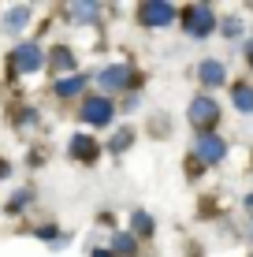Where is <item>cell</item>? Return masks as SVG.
<instances>
[{"instance_id": "cell-1", "label": "cell", "mask_w": 253, "mask_h": 257, "mask_svg": "<svg viewBox=\"0 0 253 257\" xmlns=\"http://www.w3.org/2000/svg\"><path fill=\"white\" fill-rule=\"evenodd\" d=\"M212 8H205V4H190L186 12H182V30L190 34V38H208L212 34Z\"/></svg>"}, {"instance_id": "cell-2", "label": "cell", "mask_w": 253, "mask_h": 257, "mask_svg": "<svg viewBox=\"0 0 253 257\" xmlns=\"http://www.w3.org/2000/svg\"><path fill=\"white\" fill-rule=\"evenodd\" d=\"M186 116H190V123H194L201 135H208V127H216V119H220V104H216L212 97H194Z\"/></svg>"}, {"instance_id": "cell-3", "label": "cell", "mask_w": 253, "mask_h": 257, "mask_svg": "<svg viewBox=\"0 0 253 257\" xmlns=\"http://www.w3.org/2000/svg\"><path fill=\"white\" fill-rule=\"evenodd\" d=\"M112 116H116V108H112L108 97H90V101H86V108H82V119L93 123V127H108Z\"/></svg>"}, {"instance_id": "cell-4", "label": "cell", "mask_w": 253, "mask_h": 257, "mask_svg": "<svg viewBox=\"0 0 253 257\" xmlns=\"http://www.w3.org/2000/svg\"><path fill=\"white\" fill-rule=\"evenodd\" d=\"M197 157H201L205 164H220L223 157H227V142L220 135H201L197 138Z\"/></svg>"}, {"instance_id": "cell-5", "label": "cell", "mask_w": 253, "mask_h": 257, "mask_svg": "<svg viewBox=\"0 0 253 257\" xmlns=\"http://www.w3.org/2000/svg\"><path fill=\"white\" fill-rule=\"evenodd\" d=\"M12 64H15V71H41L45 67V52H41L38 45H19L15 49V56H12Z\"/></svg>"}, {"instance_id": "cell-6", "label": "cell", "mask_w": 253, "mask_h": 257, "mask_svg": "<svg viewBox=\"0 0 253 257\" xmlns=\"http://www.w3.org/2000/svg\"><path fill=\"white\" fill-rule=\"evenodd\" d=\"M175 19V8L164 4V0H156V4H142V23L145 26H168Z\"/></svg>"}, {"instance_id": "cell-7", "label": "cell", "mask_w": 253, "mask_h": 257, "mask_svg": "<svg viewBox=\"0 0 253 257\" xmlns=\"http://www.w3.org/2000/svg\"><path fill=\"white\" fill-rule=\"evenodd\" d=\"M67 153H71L75 161H86V164H93V161H97V153H101V149H97V142H93L90 135H75V138H71V146H67Z\"/></svg>"}, {"instance_id": "cell-8", "label": "cell", "mask_w": 253, "mask_h": 257, "mask_svg": "<svg viewBox=\"0 0 253 257\" xmlns=\"http://www.w3.org/2000/svg\"><path fill=\"white\" fill-rule=\"evenodd\" d=\"M97 82L104 86V90H123V86L130 82V71L123 64H116V67H104L101 75H97Z\"/></svg>"}, {"instance_id": "cell-9", "label": "cell", "mask_w": 253, "mask_h": 257, "mask_svg": "<svg viewBox=\"0 0 253 257\" xmlns=\"http://www.w3.org/2000/svg\"><path fill=\"white\" fill-rule=\"evenodd\" d=\"M223 75H227V71H223L220 60H205V64L197 67V78H201L205 86H220V82H223Z\"/></svg>"}, {"instance_id": "cell-10", "label": "cell", "mask_w": 253, "mask_h": 257, "mask_svg": "<svg viewBox=\"0 0 253 257\" xmlns=\"http://www.w3.org/2000/svg\"><path fill=\"white\" fill-rule=\"evenodd\" d=\"M82 90H86V78L82 75H67V78H60V82H56V93L60 97H78Z\"/></svg>"}, {"instance_id": "cell-11", "label": "cell", "mask_w": 253, "mask_h": 257, "mask_svg": "<svg viewBox=\"0 0 253 257\" xmlns=\"http://www.w3.org/2000/svg\"><path fill=\"white\" fill-rule=\"evenodd\" d=\"M231 97H234V104H238V112H253V86H234L231 90Z\"/></svg>"}, {"instance_id": "cell-12", "label": "cell", "mask_w": 253, "mask_h": 257, "mask_svg": "<svg viewBox=\"0 0 253 257\" xmlns=\"http://www.w3.org/2000/svg\"><path fill=\"white\" fill-rule=\"evenodd\" d=\"M67 15H71V23H90L97 15V4H67Z\"/></svg>"}, {"instance_id": "cell-13", "label": "cell", "mask_w": 253, "mask_h": 257, "mask_svg": "<svg viewBox=\"0 0 253 257\" xmlns=\"http://www.w3.org/2000/svg\"><path fill=\"white\" fill-rule=\"evenodd\" d=\"M116 257H134L138 253V242L130 235H116V250H112Z\"/></svg>"}, {"instance_id": "cell-14", "label": "cell", "mask_w": 253, "mask_h": 257, "mask_svg": "<svg viewBox=\"0 0 253 257\" xmlns=\"http://www.w3.org/2000/svg\"><path fill=\"white\" fill-rule=\"evenodd\" d=\"M130 224H134V231H138V235H153V216H149V212L138 209L134 216H130Z\"/></svg>"}, {"instance_id": "cell-15", "label": "cell", "mask_w": 253, "mask_h": 257, "mask_svg": "<svg viewBox=\"0 0 253 257\" xmlns=\"http://www.w3.org/2000/svg\"><path fill=\"white\" fill-rule=\"evenodd\" d=\"M26 19H30V8H12L8 12V30H23Z\"/></svg>"}, {"instance_id": "cell-16", "label": "cell", "mask_w": 253, "mask_h": 257, "mask_svg": "<svg viewBox=\"0 0 253 257\" xmlns=\"http://www.w3.org/2000/svg\"><path fill=\"white\" fill-rule=\"evenodd\" d=\"M52 67H56V71H71L75 67V56L67 49H56V52H52Z\"/></svg>"}, {"instance_id": "cell-17", "label": "cell", "mask_w": 253, "mask_h": 257, "mask_svg": "<svg viewBox=\"0 0 253 257\" xmlns=\"http://www.w3.org/2000/svg\"><path fill=\"white\" fill-rule=\"evenodd\" d=\"M130 138H134L130 131H123V135H116V142H112V149H116V153H119V149H127V146H130Z\"/></svg>"}, {"instance_id": "cell-18", "label": "cell", "mask_w": 253, "mask_h": 257, "mask_svg": "<svg viewBox=\"0 0 253 257\" xmlns=\"http://www.w3.org/2000/svg\"><path fill=\"white\" fill-rule=\"evenodd\" d=\"M238 30H242L238 19H227V23H223V34H227V38H238Z\"/></svg>"}, {"instance_id": "cell-19", "label": "cell", "mask_w": 253, "mask_h": 257, "mask_svg": "<svg viewBox=\"0 0 253 257\" xmlns=\"http://www.w3.org/2000/svg\"><path fill=\"white\" fill-rule=\"evenodd\" d=\"M26 201H30V194H26V190H23V194H15V201H12V212H15V209H23Z\"/></svg>"}, {"instance_id": "cell-20", "label": "cell", "mask_w": 253, "mask_h": 257, "mask_svg": "<svg viewBox=\"0 0 253 257\" xmlns=\"http://www.w3.org/2000/svg\"><path fill=\"white\" fill-rule=\"evenodd\" d=\"M90 257H116V253H112V250H93Z\"/></svg>"}, {"instance_id": "cell-21", "label": "cell", "mask_w": 253, "mask_h": 257, "mask_svg": "<svg viewBox=\"0 0 253 257\" xmlns=\"http://www.w3.org/2000/svg\"><path fill=\"white\" fill-rule=\"evenodd\" d=\"M246 56H249V64H253V41H249V45H246Z\"/></svg>"}, {"instance_id": "cell-22", "label": "cell", "mask_w": 253, "mask_h": 257, "mask_svg": "<svg viewBox=\"0 0 253 257\" xmlns=\"http://www.w3.org/2000/svg\"><path fill=\"white\" fill-rule=\"evenodd\" d=\"M249 209H253V194H249Z\"/></svg>"}]
</instances>
